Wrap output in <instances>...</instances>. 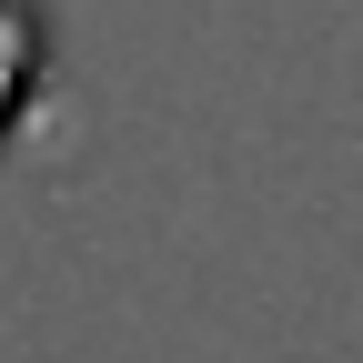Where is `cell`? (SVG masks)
<instances>
[{
  "label": "cell",
  "instance_id": "1",
  "mask_svg": "<svg viewBox=\"0 0 363 363\" xmlns=\"http://www.w3.org/2000/svg\"><path fill=\"white\" fill-rule=\"evenodd\" d=\"M30 61H40V30H30V0H0V121L21 111V91H30Z\"/></svg>",
  "mask_w": 363,
  "mask_h": 363
}]
</instances>
